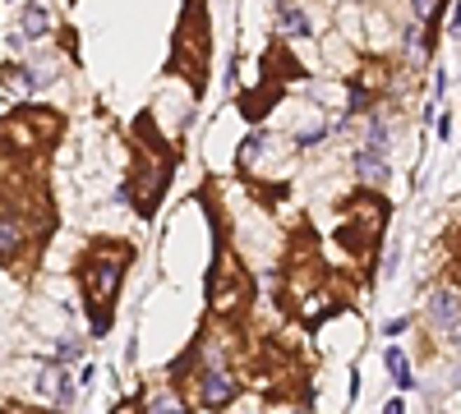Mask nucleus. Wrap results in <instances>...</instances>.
Listing matches in <instances>:
<instances>
[{
  "mask_svg": "<svg viewBox=\"0 0 461 414\" xmlns=\"http://www.w3.org/2000/svg\"><path fill=\"white\" fill-rule=\"evenodd\" d=\"M406 327H411V317H387V322H383V331H387V336H401Z\"/></svg>",
  "mask_w": 461,
  "mask_h": 414,
  "instance_id": "obj_20",
  "label": "nucleus"
},
{
  "mask_svg": "<svg viewBox=\"0 0 461 414\" xmlns=\"http://www.w3.org/2000/svg\"><path fill=\"white\" fill-rule=\"evenodd\" d=\"M23 221L14 217V212H0V262H14L23 253Z\"/></svg>",
  "mask_w": 461,
  "mask_h": 414,
  "instance_id": "obj_8",
  "label": "nucleus"
},
{
  "mask_svg": "<svg viewBox=\"0 0 461 414\" xmlns=\"http://www.w3.org/2000/svg\"><path fill=\"white\" fill-rule=\"evenodd\" d=\"M263 134H249V138H245V148H240V157H235V162H240V166H249L254 162V157H259V152H263Z\"/></svg>",
  "mask_w": 461,
  "mask_h": 414,
  "instance_id": "obj_17",
  "label": "nucleus"
},
{
  "mask_svg": "<svg viewBox=\"0 0 461 414\" xmlns=\"http://www.w3.org/2000/svg\"><path fill=\"white\" fill-rule=\"evenodd\" d=\"M37 387H42V396H46V401H55V405H69V401H74V382H69V373L60 369V364H46L42 378H37Z\"/></svg>",
  "mask_w": 461,
  "mask_h": 414,
  "instance_id": "obj_7",
  "label": "nucleus"
},
{
  "mask_svg": "<svg viewBox=\"0 0 461 414\" xmlns=\"http://www.w3.org/2000/svg\"><path fill=\"white\" fill-rule=\"evenodd\" d=\"M411 5H415V14H434V10H439V0H411Z\"/></svg>",
  "mask_w": 461,
  "mask_h": 414,
  "instance_id": "obj_22",
  "label": "nucleus"
},
{
  "mask_svg": "<svg viewBox=\"0 0 461 414\" xmlns=\"http://www.w3.org/2000/svg\"><path fill=\"white\" fill-rule=\"evenodd\" d=\"M383 369L392 373V382H397V387H411V382H415V378H411V369H406V355H401V350H387Z\"/></svg>",
  "mask_w": 461,
  "mask_h": 414,
  "instance_id": "obj_13",
  "label": "nucleus"
},
{
  "mask_svg": "<svg viewBox=\"0 0 461 414\" xmlns=\"http://www.w3.org/2000/svg\"><path fill=\"white\" fill-rule=\"evenodd\" d=\"M351 166H355V175H360L369 189H378V185H387L392 175H387V157H373V152H355L351 157Z\"/></svg>",
  "mask_w": 461,
  "mask_h": 414,
  "instance_id": "obj_9",
  "label": "nucleus"
},
{
  "mask_svg": "<svg viewBox=\"0 0 461 414\" xmlns=\"http://www.w3.org/2000/svg\"><path fill=\"white\" fill-rule=\"evenodd\" d=\"M0 134H5V143H14V148H33V143H37V138H33V124H28V120H10Z\"/></svg>",
  "mask_w": 461,
  "mask_h": 414,
  "instance_id": "obj_14",
  "label": "nucleus"
},
{
  "mask_svg": "<svg viewBox=\"0 0 461 414\" xmlns=\"http://www.w3.org/2000/svg\"><path fill=\"white\" fill-rule=\"evenodd\" d=\"M448 341H452V345H461V317H457V322L448 327Z\"/></svg>",
  "mask_w": 461,
  "mask_h": 414,
  "instance_id": "obj_24",
  "label": "nucleus"
},
{
  "mask_svg": "<svg viewBox=\"0 0 461 414\" xmlns=\"http://www.w3.org/2000/svg\"><path fill=\"white\" fill-rule=\"evenodd\" d=\"M162 180H166V166L157 162V157H148V152H143V157H139V171H134V185H130V194L139 198V207H143V212H153L157 194H162Z\"/></svg>",
  "mask_w": 461,
  "mask_h": 414,
  "instance_id": "obj_5",
  "label": "nucleus"
},
{
  "mask_svg": "<svg viewBox=\"0 0 461 414\" xmlns=\"http://www.w3.org/2000/svg\"><path fill=\"white\" fill-rule=\"evenodd\" d=\"M46 37V14H42V5H28L23 10V42H42Z\"/></svg>",
  "mask_w": 461,
  "mask_h": 414,
  "instance_id": "obj_12",
  "label": "nucleus"
},
{
  "mask_svg": "<svg viewBox=\"0 0 461 414\" xmlns=\"http://www.w3.org/2000/svg\"><path fill=\"white\" fill-rule=\"evenodd\" d=\"M387 148H392V124H387V120H373L369 134H364V152L387 157Z\"/></svg>",
  "mask_w": 461,
  "mask_h": 414,
  "instance_id": "obj_10",
  "label": "nucleus"
},
{
  "mask_svg": "<svg viewBox=\"0 0 461 414\" xmlns=\"http://www.w3.org/2000/svg\"><path fill=\"white\" fill-rule=\"evenodd\" d=\"M189 396H194L198 414H217L235 401V369L226 364L221 350H203V359L189 373Z\"/></svg>",
  "mask_w": 461,
  "mask_h": 414,
  "instance_id": "obj_1",
  "label": "nucleus"
},
{
  "mask_svg": "<svg viewBox=\"0 0 461 414\" xmlns=\"http://www.w3.org/2000/svg\"><path fill=\"white\" fill-rule=\"evenodd\" d=\"M300 414H305V410H300Z\"/></svg>",
  "mask_w": 461,
  "mask_h": 414,
  "instance_id": "obj_26",
  "label": "nucleus"
},
{
  "mask_svg": "<svg viewBox=\"0 0 461 414\" xmlns=\"http://www.w3.org/2000/svg\"><path fill=\"white\" fill-rule=\"evenodd\" d=\"M116 414H139V410H134V405L125 401V405H116Z\"/></svg>",
  "mask_w": 461,
  "mask_h": 414,
  "instance_id": "obj_25",
  "label": "nucleus"
},
{
  "mask_svg": "<svg viewBox=\"0 0 461 414\" xmlns=\"http://www.w3.org/2000/svg\"><path fill=\"white\" fill-rule=\"evenodd\" d=\"M383 414H406V401H401V396H392V401L383 405Z\"/></svg>",
  "mask_w": 461,
  "mask_h": 414,
  "instance_id": "obj_21",
  "label": "nucleus"
},
{
  "mask_svg": "<svg viewBox=\"0 0 461 414\" xmlns=\"http://www.w3.org/2000/svg\"><path fill=\"white\" fill-rule=\"evenodd\" d=\"M452 37H457V42H461V5H457V10H452Z\"/></svg>",
  "mask_w": 461,
  "mask_h": 414,
  "instance_id": "obj_23",
  "label": "nucleus"
},
{
  "mask_svg": "<svg viewBox=\"0 0 461 414\" xmlns=\"http://www.w3.org/2000/svg\"><path fill=\"white\" fill-rule=\"evenodd\" d=\"M277 23H282V28H286L291 37H305V33H309V19L296 10V5H286V0L277 5Z\"/></svg>",
  "mask_w": 461,
  "mask_h": 414,
  "instance_id": "obj_11",
  "label": "nucleus"
},
{
  "mask_svg": "<svg viewBox=\"0 0 461 414\" xmlns=\"http://www.w3.org/2000/svg\"><path fill=\"white\" fill-rule=\"evenodd\" d=\"M208 308H212V317L230 322V317L245 308V276L240 272L221 276V267H212V276H208Z\"/></svg>",
  "mask_w": 461,
  "mask_h": 414,
  "instance_id": "obj_4",
  "label": "nucleus"
},
{
  "mask_svg": "<svg viewBox=\"0 0 461 414\" xmlns=\"http://www.w3.org/2000/svg\"><path fill=\"white\" fill-rule=\"evenodd\" d=\"M425 317L434 331H448L452 322L461 317V290H452V285H439V290L425 299Z\"/></svg>",
  "mask_w": 461,
  "mask_h": 414,
  "instance_id": "obj_6",
  "label": "nucleus"
},
{
  "mask_svg": "<svg viewBox=\"0 0 461 414\" xmlns=\"http://www.w3.org/2000/svg\"><path fill=\"white\" fill-rule=\"evenodd\" d=\"M148 410H153V414H185V401H180V392H171V387H166V392L153 396V405H148Z\"/></svg>",
  "mask_w": 461,
  "mask_h": 414,
  "instance_id": "obj_15",
  "label": "nucleus"
},
{
  "mask_svg": "<svg viewBox=\"0 0 461 414\" xmlns=\"http://www.w3.org/2000/svg\"><path fill=\"white\" fill-rule=\"evenodd\" d=\"M351 212L355 217L346 221V226L337 230V240L346 244V249H369L378 235H383V221H387V207H383V198H373V194H360L351 203Z\"/></svg>",
  "mask_w": 461,
  "mask_h": 414,
  "instance_id": "obj_3",
  "label": "nucleus"
},
{
  "mask_svg": "<svg viewBox=\"0 0 461 414\" xmlns=\"http://www.w3.org/2000/svg\"><path fill=\"white\" fill-rule=\"evenodd\" d=\"M397 267H401V244H387V253H383V276H387V281H392V276H397Z\"/></svg>",
  "mask_w": 461,
  "mask_h": 414,
  "instance_id": "obj_18",
  "label": "nucleus"
},
{
  "mask_svg": "<svg viewBox=\"0 0 461 414\" xmlns=\"http://www.w3.org/2000/svg\"><path fill=\"white\" fill-rule=\"evenodd\" d=\"M121 276H125V253L121 249H102L88 258L83 267V294H88V308L97 313V327L92 331H106V308L121 290Z\"/></svg>",
  "mask_w": 461,
  "mask_h": 414,
  "instance_id": "obj_2",
  "label": "nucleus"
},
{
  "mask_svg": "<svg viewBox=\"0 0 461 414\" xmlns=\"http://www.w3.org/2000/svg\"><path fill=\"white\" fill-rule=\"evenodd\" d=\"M323 134H328V124L314 120L309 129H300V134H296V148H314V143H323Z\"/></svg>",
  "mask_w": 461,
  "mask_h": 414,
  "instance_id": "obj_16",
  "label": "nucleus"
},
{
  "mask_svg": "<svg viewBox=\"0 0 461 414\" xmlns=\"http://www.w3.org/2000/svg\"><path fill=\"white\" fill-rule=\"evenodd\" d=\"M74 355H78V341L74 336H65L60 345H55V364H60V369H65V359H74Z\"/></svg>",
  "mask_w": 461,
  "mask_h": 414,
  "instance_id": "obj_19",
  "label": "nucleus"
}]
</instances>
